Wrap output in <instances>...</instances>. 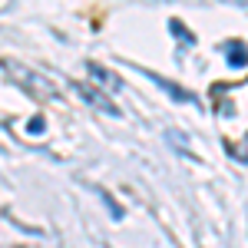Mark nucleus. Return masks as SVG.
<instances>
[{"label": "nucleus", "instance_id": "f257e3e1", "mask_svg": "<svg viewBox=\"0 0 248 248\" xmlns=\"http://www.w3.org/2000/svg\"><path fill=\"white\" fill-rule=\"evenodd\" d=\"M0 66L10 73V79L17 83L23 93L30 96V99H60L57 86L50 83V79L43 77V73H37V70H30V66H23V63H17V60H0Z\"/></svg>", "mask_w": 248, "mask_h": 248}, {"label": "nucleus", "instance_id": "f03ea898", "mask_svg": "<svg viewBox=\"0 0 248 248\" xmlns=\"http://www.w3.org/2000/svg\"><path fill=\"white\" fill-rule=\"evenodd\" d=\"M73 90H77L93 109H103L106 116H119V106L116 103H109V96L106 93H99V90H93V86H86V83H73Z\"/></svg>", "mask_w": 248, "mask_h": 248}, {"label": "nucleus", "instance_id": "7ed1b4c3", "mask_svg": "<svg viewBox=\"0 0 248 248\" xmlns=\"http://www.w3.org/2000/svg\"><path fill=\"white\" fill-rule=\"evenodd\" d=\"M146 77L153 79V83H159L166 93H172L175 99H179V103H192V93H189V90H182V86H175V83H169V79H162L159 73H146Z\"/></svg>", "mask_w": 248, "mask_h": 248}, {"label": "nucleus", "instance_id": "20e7f679", "mask_svg": "<svg viewBox=\"0 0 248 248\" xmlns=\"http://www.w3.org/2000/svg\"><path fill=\"white\" fill-rule=\"evenodd\" d=\"M86 70L93 73V79H96V83H106L109 90H119V86H123V79H119V77H113V73H109L106 66H99V63H90Z\"/></svg>", "mask_w": 248, "mask_h": 248}, {"label": "nucleus", "instance_id": "39448f33", "mask_svg": "<svg viewBox=\"0 0 248 248\" xmlns=\"http://www.w3.org/2000/svg\"><path fill=\"white\" fill-rule=\"evenodd\" d=\"M229 63L235 66V70L248 66V46H245V43H232V46H229Z\"/></svg>", "mask_w": 248, "mask_h": 248}, {"label": "nucleus", "instance_id": "423d86ee", "mask_svg": "<svg viewBox=\"0 0 248 248\" xmlns=\"http://www.w3.org/2000/svg\"><path fill=\"white\" fill-rule=\"evenodd\" d=\"M169 30H172V33H175V37H182V40H186V43H189V46H192V43H195V37H192V33H189V30H186V27H182V23H179V20H169Z\"/></svg>", "mask_w": 248, "mask_h": 248}, {"label": "nucleus", "instance_id": "0eeeda50", "mask_svg": "<svg viewBox=\"0 0 248 248\" xmlns=\"http://www.w3.org/2000/svg\"><path fill=\"white\" fill-rule=\"evenodd\" d=\"M232 155H235V159H242V162H248V136H245V142L232 146Z\"/></svg>", "mask_w": 248, "mask_h": 248}, {"label": "nucleus", "instance_id": "6e6552de", "mask_svg": "<svg viewBox=\"0 0 248 248\" xmlns=\"http://www.w3.org/2000/svg\"><path fill=\"white\" fill-rule=\"evenodd\" d=\"M30 133H43V119H40V116H37V119H30Z\"/></svg>", "mask_w": 248, "mask_h": 248}]
</instances>
